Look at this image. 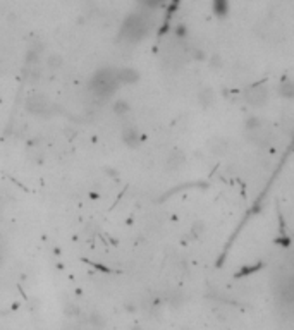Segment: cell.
Returning <instances> with one entry per match:
<instances>
[{
  "mask_svg": "<svg viewBox=\"0 0 294 330\" xmlns=\"http://www.w3.org/2000/svg\"><path fill=\"white\" fill-rule=\"evenodd\" d=\"M117 83H119L117 81V71L103 69L93 78V81H91V88H93V91L98 96H108L112 91L115 90Z\"/></svg>",
  "mask_w": 294,
  "mask_h": 330,
  "instance_id": "obj_1",
  "label": "cell"
},
{
  "mask_svg": "<svg viewBox=\"0 0 294 330\" xmlns=\"http://www.w3.org/2000/svg\"><path fill=\"white\" fill-rule=\"evenodd\" d=\"M148 30V24L146 21L141 18V16L134 14V16H129L126 19V23L122 24V36L129 42H138L141 40L144 33Z\"/></svg>",
  "mask_w": 294,
  "mask_h": 330,
  "instance_id": "obj_2",
  "label": "cell"
},
{
  "mask_svg": "<svg viewBox=\"0 0 294 330\" xmlns=\"http://www.w3.org/2000/svg\"><path fill=\"white\" fill-rule=\"evenodd\" d=\"M246 131H248V139L251 143H255L256 146H267L268 141L272 139L270 129H267V126H263L260 122H256L255 126L246 127Z\"/></svg>",
  "mask_w": 294,
  "mask_h": 330,
  "instance_id": "obj_3",
  "label": "cell"
},
{
  "mask_svg": "<svg viewBox=\"0 0 294 330\" xmlns=\"http://www.w3.org/2000/svg\"><path fill=\"white\" fill-rule=\"evenodd\" d=\"M246 102L253 107H263L268 100V88L265 84H256V86H251L244 95Z\"/></svg>",
  "mask_w": 294,
  "mask_h": 330,
  "instance_id": "obj_4",
  "label": "cell"
},
{
  "mask_svg": "<svg viewBox=\"0 0 294 330\" xmlns=\"http://www.w3.org/2000/svg\"><path fill=\"white\" fill-rule=\"evenodd\" d=\"M48 107V102L43 95H31L30 98L26 100V108L31 112V114H43Z\"/></svg>",
  "mask_w": 294,
  "mask_h": 330,
  "instance_id": "obj_5",
  "label": "cell"
},
{
  "mask_svg": "<svg viewBox=\"0 0 294 330\" xmlns=\"http://www.w3.org/2000/svg\"><path fill=\"white\" fill-rule=\"evenodd\" d=\"M227 148H229L227 139L220 138V136H217V138H212L210 141H208V150H210V153L217 155V156L224 155L225 151H227Z\"/></svg>",
  "mask_w": 294,
  "mask_h": 330,
  "instance_id": "obj_6",
  "label": "cell"
},
{
  "mask_svg": "<svg viewBox=\"0 0 294 330\" xmlns=\"http://www.w3.org/2000/svg\"><path fill=\"white\" fill-rule=\"evenodd\" d=\"M184 160H186V156H184L183 151L174 150V151H171V155H169V158H167V167L176 171V169H179L181 165L184 163Z\"/></svg>",
  "mask_w": 294,
  "mask_h": 330,
  "instance_id": "obj_7",
  "label": "cell"
},
{
  "mask_svg": "<svg viewBox=\"0 0 294 330\" xmlns=\"http://www.w3.org/2000/svg\"><path fill=\"white\" fill-rule=\"evenodd\" d=\"M139 79V74L134 69H119L117 81L119 83H136Z\"/></svg>",
  "mask_w": 294,
  "mask_h": 330,
  "instance_id": "obj_8",
  "label": "cell"
},
{
  "mask_svg": "<svg viewBox=\"0 0 294 330\" xmlns=\"http://www.w3.org/2000/svg\"><path fill=\"white\" fill-rule=\"evenodd\" d=\"M213 96H215V93H213L212 88H203L198 93V103L203 108H208L213 103Z\"/></svg>",
  "mask_w": 294,
  "mask_h": 330,
  "instance_id": "obj_9",
  "label": "cell"
},
{
  "mask_svg": "<svg viewBox=\"0 0 294 330\" xmlns=\"http://www.w3.org/2000/svg\"><path fill=\"white\" fill-rule=\"evenodd\" d=\"M124 141H126V144L127 146H131V148H136L139 144V132L134 129V127H129V129H126L124 131Z\"/></svg>",
  "mask_w": 294,
  "mask_h": 330,
  "instance_id": "obj_10",
  "label": "cell"
},
{
  "mask_svg": "<svg viewBox=\"0 0 294 330\" xmlns=\"http://www.w3.org/2000/svg\"><path fill=\"white\" fill-rule=\"evenodd\" d=\"M279 93H280V96H285V98H291V96L294 95V86H292V83H280V86H279Z\"/></svg>",
  "mask_w": 294,
  "mask_h": 330,
  "instance_id": "obj_11",
  "label": "cell"
},
{
  "mask_svg": "<svg viewBox=\"0 0 294 330\" xmlns=\"http://www.w3.org/2000/svg\"><path fill=\"white\" fill-rule=\"evenodd\" d=\"M47 66L50 67L52 71H55V69H59L60 66H62V59L59 57V55H50V57L47 59Z\"/></svg>",
  "mask_w": 294,
  "mask_h": 330,
  "instance_id": "obj_12",
  "label": "cell"
},
{
  "mask_svg": "<svg viewBox=\"0 0 294 330\" xmlns=\"http://www.w3.org/2000/svg\"><path fill=\"white\" fill-rule=\"evenodd\" d=\"M114 108H115V114H126L127 110H129V105H127L126 102H124V100H117V102H115V105H114Z\"/></svg>",
  "mask_w": 294,
  "mask_h": 330,
  "instance_id": "obj_13",
  "label": "cell"
},
{
  "mask_svg": "<svg viewBox=\"0 0 294 330\" xmlns=\"http://www.w3.org/2000/svg\"><path fill=\"white\" fill-rule=\"evenodd\" d=\"M213 7L219 14H224L227 11V0H213Z\"/></svg>",
  "mask_w": 294,
  "mask_h": 330,
  "instance_id": "obj_14",
  "label": "cell"
},
{
  "mask_svg": "<svg viewBox=\"0 0 294 330\" xmlns=\"http://www.w3.org/2000/svg\"><path fill=\"white\" fill-rule=\"evenodd\" d=\"M203 231H205V224L201 222V220H198V222H195V224H193L191 232H193V234H195V236L203 234Z\"/></svg>",
  "mask_w": 294,
  "mask_h": 330,
  "instance_id": "obj_15",
  "label": "cell"
},
{
  "mask_svg": "<svg viewBox=\"0 0 294 330\" xmlns=\"http://www.w3.org/2000/svg\"><path fill=\"white\" fill-rule=\"evenodd\" d=\"M139 2H141L143 6H146V7H157L159 4H162L164 0H139Z\"/></svg>",
  "mask_w": 294,
  "mask_h": 330,
  "instance_id": "obj_16",
  "label": "cell"
},
{
  "mask_svg": "<svg viewBox=\"0 0 294 330\" xmlns=\"http://www.w3.org/2000/svg\"><path fill=\"white\" fill-rule=\"evenodd\" d=\"M0 213H2V207H0Z\"/></svg>",
  "mask_w": 294,
  "mask_h": 330,
  "instance_id": "obj_17",
  "label": "cell"
}]
</instances>
